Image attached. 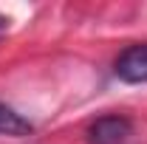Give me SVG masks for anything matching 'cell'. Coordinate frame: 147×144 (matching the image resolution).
<instances>
[{
  "instance_id": "1",
  "label": "cell",
  "mask_w": 147,
  "mask_h": 144,
  "mask_svg": "<svg viewBox=\"0 0 147 144\" xmlns=\"http://www.w3.org/2000/svg\"><path fill=\"white\" fill-rule=\"evenodd\" d=\"M113 71L127 85H147V42L127 45L122 54L116 57Z\"/></svg>"
},
{
  "instance_id": "2",
  "label": "cell",
  "mask_w": 147,
  "mask_h": 144,
  "mask_svg": "<svg viewBox=\"0 0 147 144\" xmlns=\"http://www.w3.org/2000/svg\"><path fill=\"white\" fill-rule=\"evenodd\" d=\"M133 124L125 116H102L88 127V141L91 144H122L130 139Z\"/></svg>"
},
{
  "instance_id": "3",
  "label": "cell",
  "mask_w": 147,
  "mask_h": 144,
  "mask_svg": "<svg viewBox=\"0 0 147 144\" xmlns=\"http://www.w3.org/2000/svg\"><path fill=\"white\" fill-rule=\"evenodd\" d=\"M31 130H34V124L28 119H23L17 110L0 102V133L3 136H28Z\"/></svg>"
}]
</instances>
